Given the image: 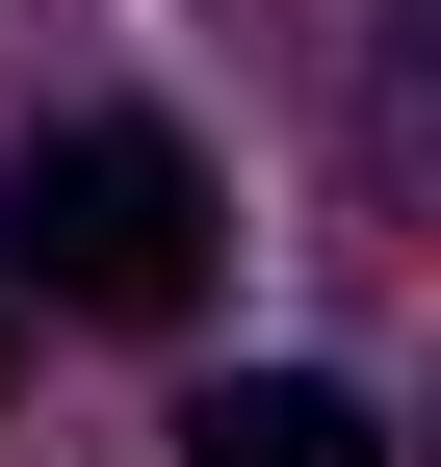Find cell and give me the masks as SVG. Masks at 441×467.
<instances>
[{"mask_svg":"<svg viewBox=\"0 0 441 467\" xmlns=\"http://www.w3.org/2000/svg\"><path fill=\"white\" fill-rule=\"evenodd\" d=\"M182 467H390V441H364V389H338V364H234V389L182 416Z\"/></svg>","mask_w":441,"mask_h":467,"instance_id":"obj_2","label":"cell"},{"mask_svg":"<svg viewBox=\"0 0 441 467\" xmlns=\"http://www.w3.org/2000/svg\"><path fill=\"white\" fill-rule=\"evenodd\" d=\"M0 234H26V285H52V312L156 337V312L208 285V234H234V208H208V156H182V130H52Z\"/></svg>","mask_w":441,"mask_h":467,"instance_id":"obj_1","label":"cell"}]
</instances>
